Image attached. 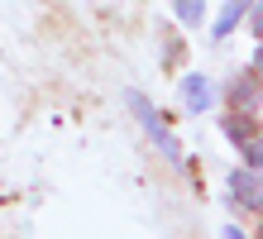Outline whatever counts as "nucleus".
<instances>
[{
	"label": "nucleus",
	"instance_id": "f257e3e1",
	"mask_svg": "<svg viewBox=\"0 0 263 239\" xmlns=\"http://www.w3.org/2000/svg\"><path fill=\"white\" fill-rule=\"evenodd\" d=\"M125 101H129V110L139 115V124H144V134H148L153 143H158V153L167 158V163H182V143H177L173 134L163 130V120H158V110L148 105V96H144V91H129Z\"/></svg>",
	"mask_w": 263,
	"mask_h": 239
},
{
	"label": "nucleus",
	"instance_id": "f03ea898",
	"mask_svg": "<svg viewBox=\"0 0 263 239\" xmlns=\"http://www.w3.org/2000/svg\"><path fill=\"white\" fill-rule=\"evenodd\" d=\"M230 201H235L239 211L258 215V168H235L230 172Z\"/></svg>",
	"mask_w": 263,
	"mask_h": 239
},
{
	"label": "nucleus",
	"instance_id": "7ed1b4c3",
	"mask_svg": "<svg viewBox=\"0 0 263 239\" xmlns=\"http://www.w3.org/2000/svg\"><path fill=\"white\" fill-rule=\"evenodd\" d=\"M182 105L192 110V115H201V110H211L215 105V86L206 82V77H182Z\"/></svg>",
	"mask_w": 263,
	"mask_h": 239
},
{
	"label": "nucleus",
	"instance_id": "20e7f679",
	"mask_svg": "<svg viewBox=\"0 0 263 239\" xmlns=\"http://www.w3.org/2000/svg\"><path fill=\"white\" fill-rule=\"evenodd\" d=\"M254 0H225V10H220V20H215V39H230V29L239 24V14L249 10Z\"/></svg>",
	"mask_w": 263,
	"mask_h": 239
},
{
	"label": "nucleus",
	"instance_id": "39448f33",
	"mask_svg": "<svg viewBox=\"0 0 263 239\" xmlns=\"http://www.w3.org/2000/svg\"><path fill=\"white\" fill-rule=\"evenodd\" d=\"M201 14H206V10H201V0H177V20L182 24H201Z\"/></svg>",
	"mask_w": 263,
	"mask_h": 239
}]
</instances>
